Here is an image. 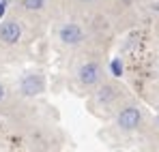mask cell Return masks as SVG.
Here are the masks:
<instances>
[{
	"label": "cell",
	"mask_w": 159,
	"mask_h": 152,
	"mask_svg": "<svg viewBox=\"0 0 159 152\" xmlns=\"http://www.w3.org/2000/svg\"><path fill=\"white\" fill-rule=\"evenodd\" d=\"M80 81L84 84V86H95L99 79H101V69H99V64H95V62H86L82 69H80Z\"/></svg>",
	"instance_id": "7a4b0ae2"
},
{
	"label": "cell",
	"mask_w": 159,
	"mask_h": 152,
	"mask_svg": "<svg viewBox=\"0 0 159 152\" xmlns=\"http://www.w3.org/2000/svg\"><path fill=\"white\" fill-rule=\"evenodd\" d=\"M82 2H90V0H82Z\"/></svg>",
	"instance_id": "7c38bea8"
},
{
	"label": "cell",
	"mask_w": 159,
	"mask_h": 152,
	"mask_svg": "<svg viewBox=\"0 0 159 152\" xmlns=\"http://www.w3.org/2000/svg\"><path fill=\"white\" fill-rule=\"evenodd\" d=\"M4 9H7V4H4V2H2V0H0V17H2V15H4Z\"/></svg>",
	"instance_id": "9c48e42d"
},
{
	"label": "cell",
	"mask_w": 159,
	"mask_h": 152,
	"mask_svg": "<svg viewBox=\"0 0 159 152\" xmlns=\"http://www.w3.org/2000/svg\"><path fill=\"white\" fill-rule=\"evenodd\" d=\"M153 9H155V11H159V2H157V4H153Z\"/></svg>",
	"instance_id": "8fae6325"
},
{
	"label": "cell",
	"mask_w": 159,
	"mask_h": 152,
	"mask_svg": "<svg viewBox=\"0 0 159 152\" xmlns=\"http://www.w3.org/2000/svg\"><path fill=\"white\" fill-rule=\"evenodd\" d=\"M4 99V88H2V84H0V101Z\"/></svg>",
	"instance_id": "30bf717a"
},
{
	"label": "cell",
	"mask_w": 159,
	"mask_h": 152,
	"mask_svg": "<svg viewBox=\"0 0 159 152\" xmlns=\"http://www.w3.org/2000/svg\"><path fill=\"white\" fill-rule=\"evenodd\" d=\"M140 124V111L135 107H125L120 114H118V127L125 128V131H131Z\"/></svg>",
	"instance_id": "3957f363"
},
{
	"label": "cell",
	"mask_w": 159,
	"mask_h": 152,
	"mask_svg": "<svg viewBox=\"0 0 159 152\" xmlns=\"http://www.w3.org/2000/svg\"><path fill=\"white\" fill-rule=\"evenodd\" d=\"M116 99V90L112 88V86H103V88H99V92H97V101L99 103H110Z\"/></svg>",
	"instance_id": "8992f818"
},
{
	"label": "cell",
	"mask_w": 159,
	"mask_h": 152,
	"mask_svg": "<svg viewBox=\"0 0 159 152\" xmlns=\"http://www.w3.org/2000/svg\"><path fill=\"white\" fill-rule=\"evenodd\" d=\"M112 73L116 77L123 75V64H120V60H114V62H112Z\"/></svg>",
	"instance_id": "ba28073f"
},
{
	"label": "cell",
	"mask_w": 159,
	"mask_h": 152,
	"mask_svg": "<svg viewBox=\"0 0 159 152\" xmlns=\"http://www.w3.org/2000/svg\"><path fill=\"white\" fill-rule=\"evenodd\" d=\"M43 4H45V0H24V7L28 11H39V9H43Z\"/></svg>",
	"instance_id": "52a82bcc"
},
{
	"label": "cell",
	"mask_w": 159,
	"mask_h": 152,
	"mask_svg": "<svg viewBox=\"0 0 159 152\" xmlns=\"http://www.w3.org/2000/svg\"><path fill=\"white\" fill-rule=\"evenodd\" d=\"M82 39H84V32H82V28L75 24H67L60 28V41L62 43H67V45H78L82 43Z\"/></svg>",
	"instance_id": "277c9868"
},
{
	"label": "cell",
	"mask_w": 159,
	"mask_h": 152,
	"mask_svg": "<svg viewBox=\"0 0 159 152\" xmlns=\"http://www.w3.org/2000/svg\"><path fill=\"white\" fill-rule=\"evenodd\" d=\"M20 37H22V26L17 24V22H7V24L0 26V39L4 43H9V45L17 43Z\"/></svg>",
	"instance_id": "5b68a950"
},
{
	"label": "cell",
	"mask_w": 159,
	"mask_h": 152,
	"mask_svg": "<svg viewBox=\"0 0 159 152\" xmlns=\"http://www.w3.org/2000/svg\"><path fill=\"white\" fill-rule=\"evenodd\" d=\"M20 88H22V92H24L26 97H34V94H41V92H43L45 84H43V77L41 75H26L22 79Z\"/></svg>",
	"instance_id": "6da1fadb"
}]
</instances>
